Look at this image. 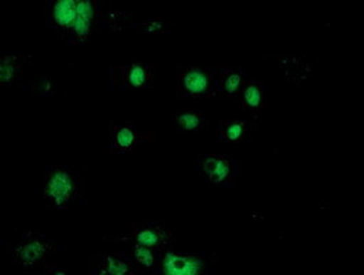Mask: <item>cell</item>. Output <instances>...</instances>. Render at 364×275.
<instances>
[{"instance_id":"obj_1","label":"cell","mask_w":364,"mask_h":275,"mask_svg":"<svg viewBox=\"0 0 364 275\" xmlns=\"http://www.w3.org/2000/svg\"><path fill=\"white\" fill-rule=\"evenodd\" d=\"M109 10L100 0H51L44 7L47 26L58 39L72 44H88L109 32Z\"/></svg>"},{"instance_id":"obj_2","label":"cell","mask_w":364,"mask_h":275,"mask_svg":"<svg viewBox=\"0 0 364 275\" xmlns=\"http://www.w3.org/2000/svg\"><path fill=\"white\" fill-rule=\"evenodd\" d=\"M60 244L41 232H25L17 241L7 242L6 251L11 261L23 271L31 273H57L65 270L57 264L47 263L48 256L60 252Z\"/></svg>"},{"instance_id":"obj_3","label":"cell","mask_w":364,"mask_h":275,"mask_svg":"<svg viewBox=\"0 0 364 275\" xmlns=\"http://www.w3.org/2000/svg\"><path fill=\"white\" fill-rule=\"evenodd\" d=\"M41 197L48 208H73L85 197V172H77L72 167H51L44 177Z\"/></svg>"},{"instance_id":"obj_4","label":"cell","mask_w":364,"mask_h":275,"mask_svg":"<svg viewBox=\"0 0 364 275\" xmlns=\"http://www.w3.org/2000/svg\"><path fill=\"white\" fill-rule=\"evenodd\" d=\"M102 239L109 242H127L129 245H143L157 249H175L176 233L164 222H143L132 224L122 232L102 233Z\"/></svg>"},{"instance_id":"obj_5","label":"cell","mask_w":364,"mask_h":275,"mask_svg":"<svg viewBox=\"0 0 364 275\" xmlns=\"http://www.w3.org/2000/svg\"><path fill=\"white\" fill-rule=\"evenodd\" d=\"M224 66L178 65V98H213Z\"/></svg>"},{"instance_id":"obj_6","label":"cell","mask_w":364,"mask_h":275,"mask_svg":"<svg viewBox=\"0 0 364 275\" xmlns=\"http://www.w3.org/2000/svg\"><path fill=\"white\" fill-rule=\"evenodd\" d=\"M198 172L210 186L231 187L242 174V158L237 155H203L198 157Z\"/></svg>"},{"instance_id":"obj_7","label":"cell","mask_w":364,"mask_h":275,"mask_svg":"<svg viewBox=\"0 0 364 275\" xmlns=\"http://www.w3.org/2000/svg\"><path fill=\"white\" fill-rule=\"evenodd\" d=\"M218 255H182L175 249H164L159 274H206L218 264Z\"/></svg>"},{"instance_id":"obj_8","label":"cell","mask_w":364,"mask_h":275,"mask_svg":"<svg viewBox=\"0 0 364 275\" xmlns=\"http://www.w3.org/2000/svg\"><path fill=\"white\" fill-rule=\"evenodd\" d=\"M156 72L153 58L150 61L134 58L127 65L113 66L110 79L113 85L122 88H153Z\"/></svg>"},{"instance_id":"obj_9","label":"cell","mask_w":364,"mask_h":275,"mask_svg":"<svg viewBox=\"0 0 364 275\" xmlns=\"http://www.w3.org/2000/svg\"><path fill=\"white\" fill-rule=\"evenodd\" d=\"M110 152L114 155L132 153L139 145L146 142H153L154 135L150 133H143L132 123H114L110 130Z\"/></svg>"},{"instance_id":"obj_10","label":"cell","mask_w":364,"mask_h":275,"mask_svg":"<svg viewBox=\"0 0 364 275\" xmlns=\"http://www.w3.org/2000/svg\"><path fill=\"white\" fill-rule=\"evenodd\" d=\"M272 65L277 66L290 85L303 87L306 85L314 76H316V68L312 61L306 57H272Z\"/></svg>"},{"instance_id":"obj_11","label":"cell","mask_w":364,"mask_h":275,"mask_svg":"<svg viewBox=\"0 0 364 275\" xmlns=\"http://www.w3.org/2000/svg\"><path fill=\"white\" fill-rule=\"evenodd\" d=\"M260 128V120L252 118L249 115L235 116L224 120L219 124L220 140L224 143L241 145L252 142L255 133Z\"/></svg>"},{"instance_id":"obj_12","label":"cell","mask_w":364,"mask_h":275,"mask_svg":"<svg viewBox=\"0 0 364 275\" xmlns=\"http://www.w3.org/2000/svg\"><path fill=\"white\" fill-rule=\"evenodd\" d=\"M91 274L97 275H138L134 263L128 254H95L90 255Z\"/></svg>"},{"instance_id":"obj_13","label":"cell","mask_w":364,"mask_h":275,"mask_svg":"<svg viewBox=\"0 0 364 275\" xmlns=\"http://www.w3.org/2000/svg\"><path fill=\"white\" fill-rule=\"evenodd\" d=\"M242 109L252 118L262 121L264 112V83L262 80H246L242 90L234 99Z\"/></svg>"},{"instance_id":"obj_14","label":"cell","mask_w":364,"mask_h":275,"mask_svg":"<svg viewBox=\"0 0 364 275\" xmlns=\"http://www.w3.org/2000/svg\"><path fill=\"white\" fill-rule=\"evenodd\" d=\"M242 68L240 66H224L222 75L218 81V87L213 98L235 99L245 84Z\"/></svg>"},{"instance_id":"obj_15","label":"cell","mask_w":364,"mask_h":275,"mask_svg":"<svg viewBox=\"0 0 364 275\" xmlns=\"http://www.w3.org/2000/svg\"><path fill=\"white\" fill-rule=\"evenodd\" d=\"M161 249L143 247V245H131L129 259L134 263L138 273L146 274H159L160 261H161Z\"/></svg>"},{"instance_id":"obj_16","label":"cell","mask_w":364,"mask_h":275,"mask_svg":"<svg viewBox=\"0 0 364 275\" xmlns=\"http://www.w3.org/2000/svg\"><path fill=\"white\" fill-rule=\"evenodd\" d=\"M32 57L28 56H13L4 57L0 62V85H20L22 87V75L23 68L31 63Z\"/></svg>"},{"instance_id":"obj_17","label":"cell","mask_w":364,"mask_h":275,"mask_svg":"<svg viewBox=\"0 0 364 275\" xmlns=\"http://www.w3.org/2000/svg\"><path fill=\"white\" fill-rule=\"evenodd\" d=\"M209 120L201 110H186L176 113V130L179 133H203L208 131Z\"/></svg>"},{"instance_id":"obj_18","label":"cell","mask_w":364,"mask_h":275,"mask_svg":"<svg viewBox=\"0 0 364 275\" xmlns=\"http://www.w3.org/2000/svg\"><path fill=\"white\" fill-rule=\"evenodd\" d=\"M29 90L35 95L46 98H65V94L55 87V81L48 75H36L29 80Z\"/></svg>"},{"instance_id":"obj_19","label":"cell","mask_w":364,"mask_h":275,"mask_svg":"<svg viewBox=\"0 0 364 275\" xmlns=\"http://www.w3.org/2000/svg\"><path fill=\"white\" fill-rule=\"evenodd\" d=\"M131 31L134 33H166L172 31V24L156 20L144 21L132 24Z\"/></svg>"}]
</instances>
